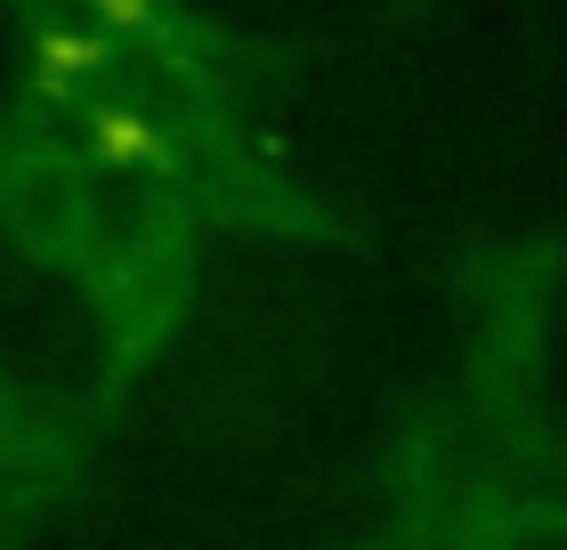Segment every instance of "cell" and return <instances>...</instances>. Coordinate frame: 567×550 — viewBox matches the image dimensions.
<instances>
[{"label": "cell", "instance_id": "6da1fadb", "mask_svg": "<svg viewBox=\"0 0 567 550\" xmlns=\"http://www.w3.org/2000/svg\"><path fill=\"white\" fill-rule=\"evenodd\" d=\"M49 65H97V41H49Z\"/></svg>", "mask_w": 567, "mask_h": 550}]
</instances>
